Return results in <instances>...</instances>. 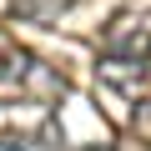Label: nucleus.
Here are the masks:
<instances>
[{"instance_id": "nucleus-1", "label": "nucleus", "mask_w": 151, "mask_h": 151, "mask_svg": "<svg viewBox=\"0 0 151 151\" xmlns=\"http://www.w3.org/2000/svg\"><path fill=\"white\" fill-rule=\"evenodd\" d=\"M96 45H101V60L146 65V70H151V15H141V10H116V15L101 25Z\"/></svg>"}, {"instance_id": "nucleus-2", "label": "nucleus", "mask_w": 151, "mask_h": 151, "mask_svg": "<svg viewBox=\"0 0 151 151\" xmlns=\"http://www.w3.org/2000/svg\"><path fill=\"white\" fill-rule=\"evenodd\" d=\"M0 81L20 96H40V101H60L65 96V76L50 70L40 55L20 50V45H0Z\"/></svg>"}, {"instance_id": "nucleus-3", "label": "nucleus", "mask_w": 151, "mask_h": 151, "mask_svg": "<svg viewBox=\"0 0 151 151\" xmlns=\"http://www.w3.org/2000/svg\"><path fill=\"white\" fill-rule=\"evenodd\" d=\"M70 10V0H10V15L25 25H50Z\"/></svg>"}, {"instance_id": "nucleus-4", "label": "nucleus", "mask_w": 151, "mask_h": 151, "mask_svg": "<svg viewBox=\"0 0 151 151\" xmlns=\"http://www.w3.org/2000/svg\"><path fill=\"white\" fill-rule=\"evenodd\" d=\"M96 70H101V81L116 86V91H136V86L146 81V65H116V60H101Z\"/></svg>"}]
</instances>
